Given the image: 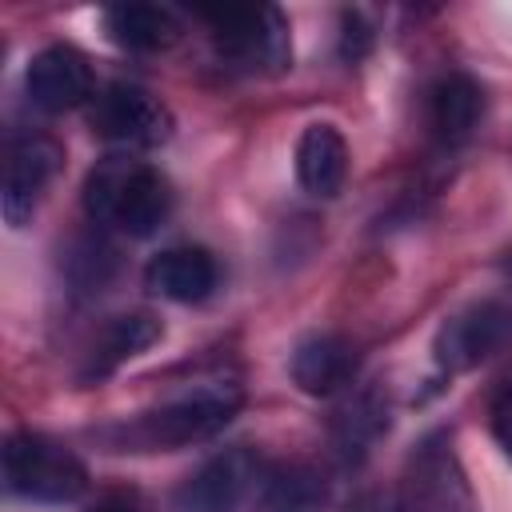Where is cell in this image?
<instances>
[{"instance_id": "obj_1", "label": "cell", "mask_w": 512, "mask_h": 512, "mask_svg": "<svg viewBox=\"0 0 512 512\" xmlns=\"http://www.w3.org/2000/svg\"><path fill=\"white\" fill-rule=\"evenodd\" d=\"M84 204L96 220L128 236H152L172 212V188L152 164L112 156L88 172Z\"/></svg>"}, {"instance_id": "obj_2", "label": "cell", "mask_w": 512, "mask_h": 512, "mask_svg": "<svg viewBox=\"0 0 512 512\" xmlns=\"http://www.w3.org/2000/svg\"><path fill=\"white\" fill-rule=\"evenodd\" d=\"M4 488L20 500L36 504H68L84 496L88 468L80 456L52 436L40 432H12L4 444Z\"/></svg>"}, {"instance_id": "obj_3", "label": "cell", "mask_w": 512, "mask_h": 512, "mask_svg": "<svg viewBox=\"0 0 512 512\" xmlns=\"http://www.w3.org/2000/svg\"><path fill=\"white\" fill-rule=\"evenodd\" d=\"M240 412V388L236 384H208L180 400L160 404L156 412H144L132 424V440L144 448H188L200 440H212L232 424Z\"/></svg>"}, {"instance_id": "obj_4", "label": "cell", "mask_w": 512, "mask_h": 512, "mask_svg": "<svg viewBox=\"0 0 512 512\" xmlns=\"http://www.w3.org/2000/svg\"><path fill=\"white\" fill-rule=\"evenodd\" d=\"M200 16L212 28L220 60H228L232 68L264 72V68H280L288 60V28L276 8L220 4V8H200Z\"/></svg>"}, {"instance_id": "obj_5", "label": "cell", "mask_w": 512, "mask_h": 512, "mask_svg": "<svg viewBox=\"0 0 512 512\" xmlns=\"http://www.w3.org/2000/svg\"><path fill=\"white\" fill-rule=\"evenodd\" d=\"M60 168V144L44 132H12L4 144V220L20 228Z\"/></svg>"}, {"instance_id": "obj_6", "label": "cell", "mask_w": 512, "mask_h": 512, "mask_svg": "<svg viewBox=\"0 0 512 512\" xmlns=\"http://www.w3.org/2000/svg\"><path fill=\"white\" fill-rule=\"evenodd\" d=\"M92 128L112 140V144H128V148H152L168 136L172 120L164 112V104L128 80L108 84L96 100H92Z\"/></svg>"}, {"instance_id": "obj_7", "label": "cell", "mask_w": 512, "mask_h": 512, "mask_svg": "<svg viewBox=\"0 0 512 512\" xmlns=\"http://www.w3.org/2000/svg\"><path fill=\"white\" fill-rule=\"evenodd\" d=\"M24 92L40 112H68L92 100V68L88 56L72 44H48L28 60Z\"/></svg>"}, {"instance_id": "obj_8", "label": "cell", "mask_w": 512, "mask_h": 512, "mask_svg": "<svg viewBox=\"0 0 512 512\" xmlns=\"http://www.w3.org/2000/svg\"><path fill=\"white\" fill-rule=\"evenodd\" d=\"M512 336V312L504 304H472L464 312H456L440 336H436V360L444 368H472L480 360H488L496 348H504Z\"/></svg>"}, {"instance_id": "obj_9", "label": "cell", "mask_w": 512, "mask_h": 512, "mask_svg": "<svg viewBox=\"0 0 512 512\" xmlns=\"http://www.w3.org/2000/svg\"><path fill=\"white\" fill-rule=\"evenodd\" d=\"M260 468L244 448H232L208 460L176 496V512H232L244 496H252Z\"/></svg>"}, {"instance_id": "obj_10", "label": "cell", "mask_w": 512, "mask_h": 512, "mask_svg": "<svg viewBox=\"0 0 512 512\" xmlns=\"http://www.w3.org/2000/svg\"><path fill=\"white\" fill-rule=\"evenodd\" d=\"M144 284L164 296V300H176V304H200L216 292L220 284V268L212 260V252L196 248V244H176V248H164L148 260L144 268Z\"/></svg>"}, {"instance_id": "obj_11", "label": "cell", "mask_w": 512, "mask_h": 512, "mask_svg": "<svg viewBox=\"0 0 512 512\" xmlns=\"http://www.w3.org/2000/svg\"><path fill=\"white\" fill-rule=\"evenodd\" d=\"M288 372H292V380H296L300 392H308V396H332V392H340V388L352 384V376H356V348L344 336L316 332V336H308V340L296 344Z\"/></svg>"}, {"instance_id": "obj_12", "label": "cell", "mask_w": 512, "mask_h": 512, "mask_svg": "<svg viewBox=\"0 0 512 512\" xmlns=\"http://www.w3.org/2000/svg\"><path fill=\"white\" fill-rule=\"evenodd\" d=\"M404 512H472L464 476L456 472V460L444 444H424L412 460Z\"/></svg>"}, {"instance_id": "obj_13", "label": "cell", "mask_w": 512, "mask_h": 512, "mask_svg": "<svg viewBox=\"0 0 512 512\" xmlns=\"http://www.w3.org/2000/svg\"><path fill=\"white\" fill-rule=\"evenodd\" d=\"M324 500H328L324 476L300 460L260 468L252 484V512H320Z\"/></svg>"}, {"instance_id": "obj_14", "label": "cell", "mask_w": 512, "mask_h": 512, "mask_svg": "<svg viewBox=\"0 0 512 512\" xmlns=\"http://www.w3.org/2000/svg\"><path fill=\"white\" fill-rule=\"evenodd\" d=\"M348 176V144L336 124H308L296 140V180L312 196H336Z\"/></svg>"}, {"instance_id": "obj_15", "label": "cell", "mask_w": 512, "mask_h": 512, "mask_svg": "<svg viewBox=\"0 0 512 512\" xmlns=\"http://www.w3.org/2000/svg\"><path fill=\"white\" fill-rule=\"evenodd\" d=\"M480 112H484V92L464 72H452V76L436 80V88L428 92V124H432V136L440 144L468 140L472 128L480 124Z\"/></svg>"}, {"instance_id": "obj_16", "label": "cell", "mask_w": 512, "mask_h": 512, "mask_svg": "<svg viewBox=\"0 0 512 512\" xmlns=\"http://www.w3.org/2000/svg\"><path fill=\"white\" fill-rule=\"evenodd\" d=\"M104 32L112 44L128 48V52H160L168 48L180 28H176V16L168 8H156V4H116L104 12Z\"/></svg>"}, {"instance_id": "obj_17", "label": "cell", "mask_w": 512, "mask_h": 512, "mask_svg": "<svg viewBox=\"0 0 512 512\" xmlns=\"http://www.w3.org/2000/svg\"><path fill=\"white\" fill-rule=\"evenodd\" d=\"M156 336H160V324H156L148 312L112 316V320L104 324V332L96 336V344H92V356H88L84 376H108L116 364H124V360H132L136 352H144Z\"/></svg>"}, {"instance_id": "obj_18", "label": "cell", "mask_w": 512, "mask_h": 512, "mask_svg": "<svg viewBox=\"0 0 512 512\" xmlns=\"http://www.w3.org/2000/svg\"><path fill=\"white\" fill-rule=\"evenodd\" d=\"M384 428H388V408L380 404L376 392H360V396H352V400L340 408V416H336V444H340V452H344L348 460H356V456L368 452V444H372Z\"/></svg>"}, {"instance_id": "obj_19", "label": "cell", "mask_w": 512, "mask_h": 512, "mask_svg": "<svg viewBox=\"0 0 512 512\" xmlns=\"http://www.w3.org/2000/svg\"><path fill=\"white\" fill-rule=\"evenodd\" d=\"M488 420H492V436H496V444H500L504 456L512 460V380L492 396V404H488Z\"/></svg>"}, {"instance_id": "obj_20", "label": "cell", "mask_w": 512, "mask_h": 512, "mask_svg": "<svg viewBox=\"0 0 512 512\" xmlns=\"http://www.w3.org/2000/svg\"><path fill=\"white\" fill-rule=\"evenodd\" d=\"M348 512H404V508H396L388 496H376V492H372V496H360Z\"/></svg>"}, {"instance_id": "obj_21", "label": "cell", "mask_w": 512, "mask_h": 512, "mask_svg": "<svg viewBox=\"0 0 512 512\" xmlns=\"http://www.w3.org/2000/svg\"><path fill=\"white\" fill-rule=\"evenodd\" d=\"M96 512H120V508H96Z\"/></svg>"}]
</instances>
